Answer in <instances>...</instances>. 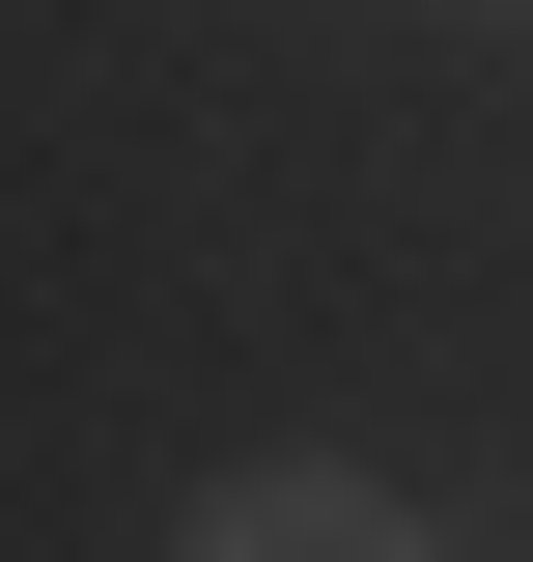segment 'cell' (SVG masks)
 I'll use <instances>...</instances> for the list:
<instances>
[{"mask_svg":"<svg viewBox=\"0 0 533 562\" xmlns=\"http://www.w3.org/2000/svg\"><path fill=\"white\" fill-rule=\"evenodd\" d=\"M169 562H421V506H394V479H337V450H253Z\"/></svg>","mask_w":533,"mask_h":562,"instance_id":"1","label":"cell"}]
</instances>
